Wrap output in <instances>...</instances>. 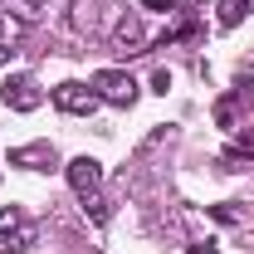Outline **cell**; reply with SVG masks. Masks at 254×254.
Returning a JSON list of instances; mask_svg holds the SVG:
<instances>
[{
  "label": "cell",
  "mask_w": 254,
  "mask_h": 254,
  "mask_svg": "<svg viewBox=\"0 0 254 254\" xmlns=\"http://www.w3.org/2000/svg\"><path fill=\"white\" fill-rule=\"evenodd\" d=\"M93 88H98V98L113 103V108H132V103H137V83H132V73H123V68L93 73Z\"/></svg>",
  "instance_id": "1"
},
{
  "label": "cell",
  "mask_w": 254,
  "mask_h": 254,
  "mask_svg": "<svg viewBox=\"0 0 254 254\" xmlns=\"http://www.w3.org/2000/svg\"><path fill=\"white\" fill-rule=\"evenodd\" d=\"M98 103H103L98 88H93V83H78V78H68V83L54 88V108H59V113H73V118H88Z\"/></svg>",
  "instance_id": "2"
},
{
  "label": "cell",
  "mask_w": 254,
  "mask_h": 254,
  "mask_svg": "<svg viewBox=\"0 0 254 254\" xmlns=\"http://www.w3.org/2000/svg\"><path fill=\"white\" fill-rule=\"evenodd\" d=\"M113 49L118 54H142L147 49V30H142V15L137 10H123L118 25H113Z\"/></svg>",
  "instance_id": "3"
},
{
  "label": "cell",
  "mask_w": 254,
  "mask_h": 254,
  "mask_svg": "<svg viewBox=\"0 0 254 254\" xmlns=\"http://www.w3.org/2000/svg\"><path fill=\"white\" fill-rule=\"evenodd\" d=\"M0 98H5V108H15V113H34V108L44 103V93H39V83H34L30 73H15V78H5Z\"/></svg>",
  "instance_id": "4"
},
{
  "label": "cell",
  "mask_w": 254,
  "mask_h": 254,
  "mask_svg": "<svg viewBox=\"0 0 254 254\" xmlns=\"http://www.w3.org/2000/svg\"><path fill=\"white\" fill-rule=\"evenodd\" d=\"M64 171H68V186H73V195H83V200L103 190V166H98L93 157H73Z\"/></svg>",
  "instance_id": "5"
},
{
  "label": "cell",
  "mask_w": 254,
  "mask_h": 254,
  "mask_svg": "<svg viewBox=\"0 0 254 254\" xmlns=\"http://www.w3.org/2000/svg\"><path fill=\"white\" fill-rule=\"evenodd\" d=\"M34 240H39V230H34V220H20L15 230H10V235H5V240H0V250H5V254H25V250L34 245Z\"/></svg>",
  "instance_id": "6"
},
{
  "label": "cell",
  "mask_w": 254,
  "mask_h": 254,
  "mask_svg": "<svg viewBox=\"0 0 254 254\" xmlns=\"http://www.w3.org/2000/svg\"><path fill=\"white\" fill-rule=\"evenodd\" d=\"M20 39H25V25H20L15 15L0 10V49H10V44H20Z\"/></svg>",
  "instance_id": "7"
},
{
  "label": "cell",
  "mask_w": 254,
  "mask_h": 254,
  "mask_svg": "<svg viewBox=\"0 0 254 254\" xmlns=\"http://www.w3.org/2000/svg\"><path fill=\"white\" fill-rule=\"evenodd\" d=\"M88 205H93V220L108 225V200H103V195H88Z\"/></svg>",
  "instance_id": "8"
},
{
  "label": "cell",
  "mask_w": 254,
  "mask_h": 254,
  "mask_svg": "<svg viewBox=\"0 0 254 254\" xmlns=\"http://www.w3.org/2000/svg\"><path fill=\"white\" fill-rule=\"evenodd\" d=\"M73 20H78V25H83V30H93V25H98V15H93V5H78V15H73Z\"/></svg>",
  "instance_id": "9"
},
{
  "label": "cell",
  "mask_w": 254,
  "mask_h": 254,
  "mask_svg": "<svg viewBox=\"0 0 254 254\" xmlns=\"http://www.w3.org/2000/svg\"><path fill=\"white\" fill-rule=\"evenodd\" d=\"M20 5H25V10H44L49 0H20Z\"/></svg>",
  "instance_id": "10"
},
{
  "label": "cell",
  "mask_w": 254,
  "mask_h": 254,
  "mask_svg": "<svg viewBox=\"0 0 254 254\" xmlns=\"http://www.w3.org/2000/svg\"><path fill=\"white\" fill-rule=\"evenodd\" d=\"M190 254H215V245H195V250H190Z\"/></svg>",
  "instance_id": "11"
},
{
  "label": "cell",
  "mask_w": 254,
  "mask_h": 254,
  "mask_svg": "<svg viewBox=\"0 0 254 254\" xmlns=\"http://www.w3.org/2000/svg\"><path fill=\"white\" fill-rule=\"evenodd\" d=\"M152 5H176V0H152Z\"/></svg>",
  "instance_id": "12"
},
{
  "label": "cell",
  "mask_w": 254,
  "mask_h": 254,
  "mask_svg": "<svg viewBox=\"0 0 254 254\" xmlns=\"http://www.w3.org/2000/svg\"><path fill=\"white\" fill-rule=\"evenodd\" d=\"M240 5H245V10H254V0H240Z\"/></svg>",
  "instance_id": "13"
}]
</instances>
